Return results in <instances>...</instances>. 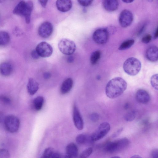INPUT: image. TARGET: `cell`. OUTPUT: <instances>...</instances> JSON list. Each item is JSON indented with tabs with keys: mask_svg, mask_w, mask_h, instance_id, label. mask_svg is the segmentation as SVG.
<instances>
[{
	"mask_svg": "<svg viewBox=\"0 0 158 158\" xmlns=\"http://www.w3.org/2000/svg\"><path fill=\"white\" fill-rule=\"evenodd\" d=\"M26 2L22 1L19 2L15 7L13 13L16 15L23 16L26 7Z\"/></svg>",
	"mask_w": 158,
	"mask_h": 158,
	"instance_id": "21",
	"label": "cell"
},
{
	"mask_svg": "<svg viewBox=\"0 0 158 158\" xmlns=\"http://www.w3.org/2000/svg\"><path fill=\"white\" fill-rule=\"evenodd\" d=\"M151 157L153 158H158V150L157 149H153L151 153Z\"/></svg>",
	"mask_w": 158,
	"mask_h": 158,
	"instance_id": "35",
	"label": "cell"
},
{
	"mask_svg": "<svg viewBox=\"0 0 158 158\" xmlns=\"http://www.w3.org/2000/svg\"><path fill=\"white\" fill-rule=\"evenodd\" d=\"M2 118L3 115L2 114H0V122L2 121Z\"/></svg>",
	"mask_w": 158,
	"mask_h": 158,
	"instance_id": "46",
	"label": "cell"
},
{
	"mask_svg": "<svg viewBox=\"0 0 158 158\" xmlns=\"http://www.w3.org/2000/svg\"><path fill=\"white\" fill-rule=\"evenodd\" d=\"M110 127L109 123L105 122L101 123L90 137L92 141H95L103 138L110 131Z\"/></svg>",
	"mask_w": 158,
	"mask_h": 158,
	"instance_id": "6",
	"label": "cell"
},
{
	"mask_svg": "<svg viewBox=\"0 0 158 158\" xmlns=\"http://www.w3.org/2000/svg\"><path fill=\"white\" fill-rule=\"evenodd\" d=\"M93 148L92 147H89L84 150L80 156L81 158H86L89 156L93 152Z\"/></svg>",
	"mask_w": 158,
	"mask_h": 158,
	"instance_id": "29",
	"label": "cell"
},
{
	"mask_svg": "<svg viewBox=\"0 0 158 158\" xmlns=\"http://www.w3.org/2000/svg\"><path fill=\"white\" fill-rule=\"evenodd\" d=\"M10 36L9 34L5 31H0V46H4L9 42Z\"/></svg>",
	"mask_w": 158,
	"mask_h": 158,
	"instance_id": "23",
	"label": "cell"
},
{
	"mask_svg": "<svg viewBox=\"0 0 158 158\" xmlns=\"http://www.w3.org/2000/svg\"><path fill=\"white\" fill-rule=\"evenodd\" d=\"M135 98L139 103L146 104L149 103L151 100V97L149 93L146 90L140 89L136 93Z\"/></svg>",
	"mask_w": 158,
	"mask_h": 158,
	"instance_id": "12",
	"label": "cell"
},
{
	"mask_svg": "<svg viewBox=\"0 0 158 158\" xmlns=\"http://www.w3.org/2000/svg\"><path fill=\"white\" fill-rule=\"evenodd\" d=\"M123 2L126 3H130L133 2L134 0H122Z\"/></svg>",
	"mask_w": 158,
	"mask_h": 158,
	"instance_id": "43",
	"label": "cell"
},
{
	"mask_svg": "<svg viewBox=\"0 0 158 158\" xmlns=\"http://www.w3.org/2000/svg\"><path fill=\"white\" fill-rule=\"evenodd\" d=\"M41 5L45 8L47 5L48 0H38Z\"/></svg>",
	"mask_w": 158,
	"mask_h": 158,
	"instance_id": "39",
	"label": "cell"
},
{
	"mask_svg": "<svg viewBox=\"0 0 158 158\" xmlns=\"http://www.w3.org/2000/svg\"><path fill=\"white\" fill-rule=\"evenodd\" d=\"M53 30L52 24L49 22H45L39 27L38 32L39 35L43 38H47L52 34Z\"/></svg>",
	"mask_w": 158,
	"mask_h": 158,
	"instance_id": "10",
	"label": "cell"
},
{
	"mask_svg": "<svg viewBox=\"0 0 158 158\" xmlns=\"http://www.w3.org/2000/svg\"><path fill=\"white\" fill-rule=\"evenodd\" d=\"M148 0L150 2H152L153 0Z\"/></svg>",
	"mask_w": 158,
	"mask_h": 158,
	"instance_id": "48",
	"label": "cell"
},
{
	"mask_svg": "<svg viewBox=\"0 0 158 158\" xmlns=\"http://www.w3.org/2000/svg\"><path fill=\"white\" fill-rule=\"evenodd\" d=\"M60 154L57 152H54L51 158H58L61 157Z\"/></svg>",
	"mask_w": 158,
	"mask_h": 158,
	"instance_id": "38",
	"label": "cell"
},
{
	"mask_svg": "<svg viewBox=\"0 0 158 158\" xmlns=\"http://www.w3.org/2000/svg\"><path fill=\"white\" fill-rule=\"evenodd\" d=\"M136 112L134 110H132L127 113L124 116V119L128 122L133 120L135 118Z\"/></svg>",
	"mask_w": 158,
	"mask_h": 158,
	"instance_id": "27",
	"label": "cell"
},
{
	"mask_svg": "<svg viewBox=\"0 0 158 158\" xmlns=\"http://www.w3.org/2000/svg\"><path fill=\"white\" fill-rule=\"evenodd\" d=\"M88 138L87 136L83 134H80L76 137L77 143L79 145H83L86 143L88 141Z\"/></svg>",
	"mask_w": 158,
	"mask_h": 158,
	"instance_id": "26",
	"label": "cell"
},
{
	"mask_svg": "<svg viewBox=\"0 0 158 158\" xmlns=\"http://www.w3.org/2000/svg\"><path fill=\"white\" fill-rule=\"evenodd\" d=\"M10 155L6 150L0 149V158H8L10 157Z\"/></svg>",
	"mask_w": 158,
	"mask_h": 158,
	"instance_id": "31",
	"label": "cell"
},
{
	"mask_svg": "<svg viewBox=\"0 0 158 158\" xmlns=\"http://www.w3.org/2000/svg\"><path fill=\"white\" fill-rule=\"evenodd\" d=\"M129 144V140L127 138H124L108 143L105 146V149L109 152H117L127 148Z\"/></svg>",
	"mask_w": 158,
	"mask_h": 158,
	"instance_id": "3",
	"label": "cell"
},
{
	"mask_svg": "<svg viewBox=\"0 0 158 158\" xmlns=\"http://www.w3.org/2000/svg\"><path fill=\"white\" fill-rule=\"evenodd\" d=\"M58 47L62 53L69 56L73 54L76 49L74 42L66 39H63L59 41L58 43Z\"/></svg>",
	"mask_w": 158,
	"mask_h": 158,
	"instance_id": "5",
	"label": "cell"
},
{
	"mask_svg": "<svg viewBox=\"0 0 158 158\" xmlns=\"http://www.w3.org/2000/svg\"><path fill=\"white\" fill-rule=\"evenodd\" d=\"M70 56L68 58L67 61L69 63H71L73 61L74 58L73 56Z\"/></svg>",
	"mask_w": 158,
	"mask_h": 158,
	"instance_id": "41",
	"label": "cell"
},
{
	"mask_svg": "<svg viewBox=\"0 0 158 158\" xmlns=\"http://www.w3.org/2000/svg\"><path fill=\"white\" fill-rule=\"evenodd\" d=\"M131 158H141V157L139 155H135L133 156H132L131 157Z\"/></svg>",
	"mask_w": 158,
	"mask_h": 158,
	"instance_id": "45",
	"label": "cell"
},
{
	"mask_svg": "<svg viewBox=\"0 0 158 158\" xmlns=\"http://www.w3.org/2000/svg\"><path fill=\"white\" fill-rule=\"evenodd\" d=\"M123 69L128 75L134 76L139 72L141 67L140 61L137 58L130 57L127 59L123 64Z\"/></svg>",
	"mask_w": 158,
	"mask_h": 158,
	"instance_id": "2",
	"label": "cell"
},
{
	"mask_svg": "<svg viewBox=\"0 0 158 158\" xmlns=\"http://www.w3.org/2000/svg\"><path fill=\"white\" fill-rule=\"evenodd\" d=\"M129 106V104L128 103H126L125 104L124 106V108L125 109H127Z\"/></svg>",
	"mask_w": 158,
	"mask_h": 158,
	"instance_id": "44",
	"label": "cell"
},
{
	"mask_svg": "<svg viewBox=\"0 0 158 158\" xmlns=\"http://www.w3.org/2000/svg\"><path fill=\"white\" fill-rule=\"evenodd\" d=\"M123 128H120L117 131L113 134L112 136L113 138H115L118 136L122 132Z\"/></svg>",
	"mask_w": 158,
	"mask_h": 158,
	"instance_id": "37",
	"label": "cell"
},
{
	"mask_svg": "<svg viewBox=\"0 0 158 158\" xmlns=\"http://www.w3.org/2000/svg\"><path fill=\"white\" fill-rule=\"evenodd\" d=\"M90 118L92 121L96 122L99 120V115L97 113H94L90 115Z\"/></svg>",
	"mask_w": 158,
	"mask_h": 158,
	"instance_id": "34",
	"label": "cell"
},
{
	"mask_svg": "<svg viewBox=\"0 0 158 158\" xmlns=\"http://www.w3.org/2000/svg\"><path fill=\"white\" fill-rule=\"evenodd\" d=\"M66 154L65 157L75 158L78 155V149L77 145L74 143H71L69 144L66 147Z\"/></svg>",
	"mask_w": 158,
	"mask_h": 158,
	"instance_id": "15",
	"label": "cell"
},
{
	"mask_svg": "<svg viewBox=\"0 0 158 158\" xmlns=\"http://www.w3.org/2000/svg\"><path fill=\"white\" fill-rule=\"evenodd\" d=\"M39 88L38 82L34 79L30 78L27 85V89L29 94L31 95H34L37 92Z\"/></svg>",
	"mask_w": 158,
	"mask_h": 158,
	"instance_id": "17",
	"label": "cell"
},
{
	"mask_svg": "<svg viewBox=\"0 0 158 158\" xmlns=\"http://www.w3.org/2000/svg\"><path fill=\"white\" fill-rule=\"evenodd\" d=\"M13 67L9 63L4 62L0 64V73L4 76H8L12 73Z\"/></svg>",
	"mask_w": 158,
	"mask_h": 158,
	"instance_id": "19",
	"label": "cell"
},
{
	"mask_svg": "<svg viewBox=\"0 0 158 158\" xmlns=\"http://www.w3.org/2000/svg\"><path fill=\"white\" fill-rule=\"evenodd\" d=\"M93 0H77L81 6H87L90 5Z\"/></svg>",
	"mask_w": 158,
	"mask_h": 158,
	"instance_id": "33",
	"label": "cell"
},
{
	"mask_svg": "<svg viewBox=\"0 0 158 158\" xmlns=\"http://www.w3.org/2000/svg\"><path fill=\"white\" fill-rule=\"evenodd\" d=\"M44 102V98L41 96H39L35 98L33 101V105L35 110L39 111L42 108Z\"/></svg>",
	"mask_w": 158,
	"mask_h": 158,
	"instance_id": "22",
	"label": "cell"
},
{
	"mask_svg": "<svg viewBox=\"0 0 158 158\" xmlns=\"http://www.w3.org/2000/svg\"><path fill=\"white\" fill-rule=\"evenodd\" d=\"M31 54L32 57L34 59H38L40 57L35 49L32 50Z\"/></svg>",
	"mask_w": 158,
	"mask_h": 158,
	"instance_id": "36",
	"label": "cell"
},
{
	"mask_svg": "<svg viewBox=\"0 0 158 158\" xmlns=\"http://www.w3.org/2000/svg\"><path fill=\"white\" fill-rule=\"evenodd\" d=\"M56 5L58 10L62 12L69 10L72 6L71 0H57Z\"/></svg>",
	"mask_w": 158,
	"mask_h": 158,
	"instance_id": "14",
	"label": "cell"
},
{
	"mask_svg": "<svg viewBox=\"0 0 158 158\" xmlns=\"http://www.w3.org/2000/svg\"><path fill=\"white\" fill-rule=\"evenodd\" d=\"M158 74L152 75L150 79V83L152 87L155 89L158 90Z\"/></svg>",
	"mask_w": 158,
	"mask_h": 158,
	"instance_id": "30",
	"label": "cell"
},
{
	"mask_svg": "<svg viewBox=\"0 0 158 158\" xmlns=\"http://www.w3.org/2000/svg\"><path fill=\"white\" fill-rule=\"evenodd\" d=\"M109 34L106 28H100L96 30L93 33L94 41L99 44H103L107 42Z\"/></svg>",
	"mask_w": 158,
	"mask_h": 158,
	"instance_id": "7",
	"label": "cell"
},
{
	"mask_svg": "<svg viewBox=\"0 0 158 158\" xmlns=\"http://www.w3.org/2000/svg\"><path fill=\"white\" fill-rule=\"evenodd\" d=\"M158 53L157 47L155 46H152L147 50L146 56L149 61L152 62H156L158 60Z\"/></svg>",
	"mask_w": 158,
	"mask_h": 158,
	"instance_id": "13",
	"label": "cell"
},
{
	"mask_svg": "<svg viewBox=\"0 0 158 158\" xmlns=\"http://www.w3.org/2000/svg\"><path fill=\"white\" fill-rule=\"evenodd\" d=\"M135 41L133 39H129L123 42L120 45L118 49L120 50H123L131 48L134 44Z\"/></svg>",
	"mask_w": 158,
	"mask_h": 158,
	"instance_id": "25",
	"label": "cell"
},
{
	"mask_svg": "<svg viewBox=\"0 0 158 158\" xmlns=\"http://www.w3.org/2000/svg\"><path fill=\"white\" fill-rule=\"evenodd\" d=\"M33 7L32 2L29 1L26 2V7L23 16L25 18L27 23L29 24L30 22L31 15Z\"/></svg>",
	"mask_w": 158,
	"mask_h": 158,
	"instance_id": "20",
	"label": "cell"
},
{
	"mask_svg": "<svg viewBox=\"0 0 158 158\" xmlns=\"http://www.w3.org/2000/svg\"><path fill=\"white\" fill-rule=\"evenodd\" d=\"M133 20V14L130 10H124L121 12L118 20L120 25L123 27L126 28L130 26Z\"/></svg>",
	"mask_w": 158,
	"mask_h": 158,
	"instance_id": "9",
	"label": "cell"
},
{
	"mask_svg": "<svg viewBox=\"0 0 158 158\" xmlns=\"http://www.w3.org/2000/svg\"><path fill=\"white\" fill-rule=\"evenodd\" d=\"M158 35V29L157 28L156 30L155 31L154 35V38L155 39H156L157 38Z\"/></svg>",
	"mask_w": 158,
	"mask_h": 158,
	"instance_id": "42",
	"label": "cell"
},
{
	"mask_svg": "<svg viewBox=\"0 0 158 158\" xmlns=\"http://www.w3.org/2000/svg\"><path fill=\"white\" fill-rule=\"evenodd\" d=\"M127 87V83L123 78L119 77L114 78L110 80L106 84V95L110 98H114L123 94Z\"/></svg>",
	"mask_w": 158,
	"mask_h": 158,
	"instance_id": "1",
	"label": "cell"
},
{
	"mask_svg": "<svg viewBox=\"0 0 158 158\" xmlns=\"http://www.w3.org/2000/svg\"><path fill=\"white\" fill-rule=\"evenodd\" d=\"M111 158H120L119 157V156H113V157H111Z\"/></svg>",
	"mask_w": 158,
	"mask_h": 158,
	"instance_id": "47",
	"label": "cell"
},
{
	"mask_svg": "<svg viewBox=\"0 0 158 158\" xmlns=\"http://www.w3.org/2000/svg\"><path fill=\"white\" fill-rule=\"evenodd\" d=\"M102 5L106 11L112 12L118 9L119 3L118 0H103Z\"/></svg>",
	"mask_w": 158,
	"mask_h": 158,
	"instance_id": "16",
	"label": "cell"
},
{
	"mask_svg": "<svg viewBox=\"0 0 158 158\" xmlns=\"http://www.w3.org/2000/svg\"><path fill=\"white\" fill-rule=\"evenodd\" d=\"M51 76V74L49 72H46L44 74V77L45 79H48Z\"/></svg>",
	"mask_w": 158,
	"mask_h": 158,
	"instance_id": "40",
	"label": "cell"
},
{
	"mask_svg": "<svg viewBox=\"0 0 158 158\" xmlns=\"http://www.w3.org/2000/svg\"><path fill=\"white\" fill-rule=\"evenodd\" d=\"M152 39L151 35L149 34H147L143 37L141 41L143 43L147 44L151 41Z\"/></svg>",
	"mask_w": 158,
	"mask_h": 158,
	"instance_id": "32",
	"label": "cell"
},
{
	"mask_svg": "<svg viewBox=\"0 0 158 158\" xmlns=\"http://www.w3.org/2000/svg\"><path fill=\"white\" fill-rule=\"evenodd\" d=\"M101 56V52L98 50L93 52L90 57V61L92 65L95 64L99 60Z\"/></svg>",
	"mask_w": 158,
	"mask_h": 158,
	"instance_id": "24",
	"label": "cell"
},
{
	"mask_svg": "<svg viewBox=\"0 0 158 158\" xmlns=\"http://www.w3.org/2000/svg\"><path fill=\"white\" fill-rule=\"evenodd\" d=\"M54 152V149L51 147H48L44 150L41 157L42 158H51Z\"/></svg>",
	"mask_w": 158,
	"mask_h": 158,
	"instance_id": "28",
	"label": "cell"
},
{
	"mask_svg": "<svg viewBox=\"0 0 158 158\" xmlns=\"http://www.w3.org/2000/svg\"><path fill=\"white\" fill-rule=\"evenodd\" d=\"M73 84V80L70 78L65 79L62 84L60 92L63 94L68 93L72 89Z\"/></svg>",
	"mask_w": 158,
	"mask_h": 158,
	"instance_id": "18",
	"label": "cell"
},
{
	"mask_svg": "<svg viewBox=\"0 0 158 158\" xmlns=\"http://www.w3.org/2000/svg\"><path fill=\"white\" fill-rule=\"evenodd\" d=\"M35 50L40 56L48 57L50 56L53 52L51 46L46 42H42L37 46Z\"/></svg>",
	"mask_w": 158,
	"mask_h": 158,
	"instance_id": "8",
	"label": "cell"
},
{
	"mask_svg": "<svg viewBox=\"0 0 158 158\" xmlns=\"http://www.w3.org/2000/svg\"><path fill=\"white\" fill-rule=\"evenodd\" d=\"M73 118L74 125L76 128L78 130H82L84 127V122L75 104L73 105Z\"/></svg>",
	"mask_w": 158,
	"mask_h": 158,
	"instance_id": "11",
	"label": "cell"
},
{
	"mask_svg": "<svg viewBox=\"0 0 158 158\" xmlns=\"http://www.w3.org/2000/svg\"><path fill=\"white\" fill-rule=\"evenodd\" d=\"M20 124L19 119L14 115H8L4 119L5 128L7 131L10 133L17 132L19 129Z\"/></svg>",
	"mask_w": 158,
	"mask_h": 158,
	"instance_id": "4",
	"label": "cell"
}]
</instances>
